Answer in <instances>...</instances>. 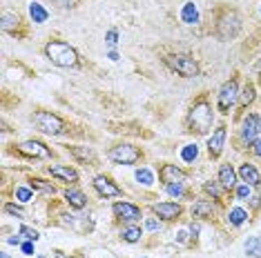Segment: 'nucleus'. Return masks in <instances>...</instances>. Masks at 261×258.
Masks as SVG:
<instances>
[{
	"mask_svg": "<svg viewBox=\"0 0 261 258\" xmlns=\"http://www.w3.org/2000/svg\"><path fill=\"white\" fill-rule=\"evenodd\" d=\"M212 118H215V114H212L210 103H208L206 98L197 100V103L192 105V109H190V116H188L190 131L192 133H208L212 127Z\"/></svg>",
	"mask_w": 261,
	"mask_h": 258,
	"instance_id": "1",
	"label": "nucleus"
},
{
	"mask_svg": "<svg viewBox=\"0 0 261 258\" xmlns=\"http://www.w3.org/2000/svg\"><path fill=\"white\" fill-rule=\"evenodd\" d=\"M45 54L51 63L58 65V67H76L78 65V54H76V49L63 40H51L49 45L45 47Z\"/></svg>",
	"mask_w": 261,
	"mask_h": 258,
	"instance_id": "2",
	"label": "nucleus"
},
{
	"mask_svg": "<svg viewBox=\"0 0 261 258\" xmlns=\"http://www.w3.org/2000/svg\"><path fill=\"white\" fill-rule=\"evenodd\" d=\"M165 65H168L172 71H177V74L186 76V78H194V76H199V65H197V60H194L192 56L170 54V56H165Z\"/></svg>",
	"mask_w": 261,
	"mask_h": 258,
	"instance_id": "3",
	"label": "nucleus"
},
{
	"mask_svg": "<svg viewBox=\"0 0 261 258\" xmlns=\"http://www.w3.org/2000/svg\"><path fill=\"white\" fill-rule=\"evenodd\" d=\"M31 121L38 127V131H42V133H54L56 136V133H60L65 129V123L51 112H36L31 116Z\"/></svg>",
	"mask_w": 261,
	"mask_h": 258,
	"instance_id": "4",
	"label": "nucleus"
},
{
	"mask_svg": "<svg viewBox=\"0 0 261 258\" xmlns=\"http://www.w3.org/2000/svg\"><path fill=\"white\" fill-rule=\"evenodd\" d=\"M107 158L116 165H134V162L141 160V151L134 145H116L110 149Z\"/></svg>",
	"mask_w": 261,
	"mask_h": 258,
	"instance_id": "5",
	"label": "nucleus"
},
{
	"mask_svg": "<svg viewBox=\"0 0 261 258\" xmlns=\"http://www.w3.org/2000/svg\"><path fill=\"white\" fill-rule=\"evenodd\" d=\"M237 98H239V87H237V80H228L224 83V87L219 89V112L221 114H230V109L235 107Z\"/></svg>",
	"mask_w": 261,
	"mask_h": 258,
	"instance_id": "6",
	"label": "nucleus"
},
{
	"mask_svg": "<svg viewBox=\"0 0 261 258\" xmlns=\"http://www.w3.org/2000/svg\"><path fill=\"white\" fill-rule=\"evenodd\" d=\"M239 27H241V18L237 16L235 11H230V13H226V16L219 20L217 33H219V38L228 40V38H235L237 33H239Z\"/></svg>",
	"mask_w": 261,
	"mask_h": 258,
	"instance_id": "7",
	"label": "nucleus"
},
{
	"mask_svg": "<svg viewBox=\"0 0 261 258\" xmlns=\"http://www.w3.org/2000/svg\"><path fill=\"white\" fill-rule=\"evenodd\" d=\"M259 127H261V121L257 114H250L248 118H244V123H241V140L255 142V136L259 133Z\"/></svg>",
	"mask_w": 261,
	"mask_h": 258,
	"instance_id": "8",
	"label": "nucleus"
},
{
	"mask_svg": "<svg viewBox=\"0 0 261 258\" xmlns=\"http://www.w3.org/2000/svg\"><path fill=\"white\" fill-rule=\"evenodd\" d=\"M152 212L163 221H177L181 216V205L179 203H156L152 205Z\"/></svg>",
	"mask_w": 261,
	"mask_h": 258,
	"instance_id": "9",
	"label": "nucleus"
},
{
	"mask_svg": "<svg viewBox=\"0 0 261 258\" xmlns=\"http://www.w3.org/2000/svg\"><path fill=\"white\" fill-rule=\"evenodd\" d=\"M159 178L163 180V185H174V183H183L186 185L188 176L181 169H177V165H163L159 169Z\"/></svg>",
	"mask_w": 261,
	"mask_h": 258,
	"instance_id": "10",
	"label": "nucleus"
},
{
	"mask_svg": "<svg viewBox=\"0 0 261 258\" xmlns=\"http://www.w3.org/2000/svg\"><path fill=\"white\" fill-rule=\"evenodd\" d=\"M18 149H20L22 154H27V156H34V158H49V156H51V151L47 149L42 142H38V140H25V142H20V145H18Z\"/></svg>",
	"mask_w": 261,
	"mask_h": 258,
	"instance_id": "11",
	"label": "nucleus"
},
{
	"mask_svg": "<svg viewBox=\"0 0 261 258\" xmlns=\"http://www.w3.org/2000/svg\"><path fill=\"white\" fill-rule=\"evenodd\" d=\"M224 142H226V127H217L215 133L210 136V140H208V151H210L212 158H219L221 151H224Z\"/></svg>",
	"mask_w": 261,
	"mask_h": 258,
	"instance_id": "12",
	"label": "nucleus"
},
{
	"mask_svg": "<svg viewBox=\"0 0 261 258\" xmlns=\"http://www.w3.org/2000/svg\"><path fill=\"white\" fill-rule=\"evenodd\" d=\"M94 189H96L101 196H105V198H112V196H121L123 194L121 187H116L107 176H96V178H94Z\"/></svg>",
	"mask_w": 261,
	"mask_h": 258,
	"instance_id": "13",
	"label": "nucleus"
},
{
	"mask_svg": "<svg viewBox=\"0 0 261 258\" xmlns=\"http://www.w3.org/2000/svg\"><path fill=\"white\" fill-rule=\"evenodd\" d=\"M114 214H116V218H123V221H127V223L139 221L141 218V209L130 203H116L114 205Z\"/></svg>",
	"mask_w": 261,
	"mask_h": 258,
	"instance_id": "14",
	"label": "nucleus"
},
{
	"mask_svg": "<svg viewBox=\"0 0 261 258\" xmlns=\"http://www.w3.org/2000/svg\"><path fill=\"white\" fill-rule=\"evenodd\" d=\"M47 171H49L54 178H60V180H65V183H78L76 169H72V167H67V165H51Z\"/></svg>",
	"mask_w": 261,
	"mask_h": 258,
	"instance_id": "15",
	"label": "nucleus"
},
{
	"mask_svg": "<svg viewBox=\"0 0 261 258\" xmlns=\"http://www.w3.org/2000/svg\"><path fill=\"white\" fill-rule=\"evenodd\" d=\"M239 176H241V180H244L246 185H250V187H257V185L261 183V176H259L257 167L250 165V162H246V165L239 167Z\"/></svg>",
	"mask_w": 261,
	"mask_h": 258,
	"instance_id": "16",
	"label": "nucleus"
},
{
	"mask_svg": "<svg viewBox=\"0 0 261 258\" xmlns=\"http://www.w3.org/2000/svg\"><path fill=\"white\" fill-rule=\"evenodd\" d=\"M219 183H221V187L224 189H235V185H237V174H235V169H232L230 165H221V169H219Z\"/></svg>",
	"mask_w": 261,
	"mask_h": 258,
	"instance_id": "17",
	"label": "nucleus"
},
{
	"mask_svg": "<svg viewBox=\"0 0 261 258\" xmlns=\"http://www.w3.org/2000/svg\"><path fill=\"white\" fill-rule=\"evenodd\" d=\"M69 154L74 156L76 160H80V162H85V165H94L96 162V156H94V151L92 149H87V147H69Z\"/></svg>",
	"mask_w": 261,
	"mask_h": 258,
	"instance_id": "18",
	"label": "nucleus"
},
{
	"mask_svg": "<svg viewBox=\"0 0 261 258\" xmlns=\"http://www.w3.org/2000/svg\"><path fill=\"white\" fill-rule=\"evenodd\" d=\"M215 207H212L210 200H199V203L192 205V216L194 218H210Z\"/></svg>",
	"mask_w": 261,
	"mask_h": 258,
	"instance_id": "19",
	"label": "nucleus"
},
{
	"mask_svg": "<svg viewBox=\"0 0 261 258\" xmlns=\"http://www.w3.org/2000/svg\"><path fill=\"white\" fill-rule=\"evenodd\" d=\"M181 18H183V22H186V25H197V22H199V9H197V4H194V2H186V4H183Z\"/></svg>",
	"mask_w": 261,
	"mask_h": 258,
	"instance_id": "20",
	"label": "nucleus"
},
{
	"mask_svg": "<svg viewBox=\"0 0 261 258\" xmlns=\"http://www.w3.org/2000/svg\"><path fill=\"white\" fill-rule=\"evenodd\" d=\"M65 200H67L72 207H76V209H83L85 207V196L78 192V189H67L65 192Z\"/></svg>",
	"mask_w": 261,
	"mask_h": 258,
	"instance_id": "21",
	"label": "nucleus"
},
{
	"mask_svg": "<svg viewBox=\"0 0 261 258\" xmlns=\"http://www.w3.org/2000/svg\"><path fill=\"white\" fill-rule=\"evenodd\" d=\"M29 13H31V20L38 22V25L47 22V18H49V13H47L45 9H42L40 4H36V2H31V4H29Z\"/></svg>",
	"mask_w": 261,
	"mask_h": 258,
	"instance_id": "22",
	"label": "nucleus"
},
{
	"mask_svg": "<svg viewBox=\"0 0 261 258\" xmlns=\"http://www.w3.org/2000/svg\"><path fill=\"white\" fill-rule=\"evenodd\" d=\"M246 252L253 258H261V236H253L246 243Z\"/></svg>",
	"mask_w": 261,
	"mask_h": 258,
	"instance_id": "23",
	"label": "nucleus"
},
{
	"mask_svg": "<svg viewBox=\"0 0 261 258\" xmlns=\"http://www.w3.org/2000/svg\"><path fill=\"white\" fill-rule=\"evenodd\" d=\"M246 218H248V214H246L244 209H239V207L232 209V212L228 214V223H230V225H241Z\"/></svg>",
	"mask_w": 261,
	"mask_h": 258,
	"instance_id": "24",
	"label": "nucleus"
},
{
	"mask_svg": "<svg viewBox=\"0 0 261 258\" xmlns=\"http://www.w3.org/2000/svg\"><path fill=\"white\" fill-rule=\"evenodd\" d=\"M121 238L123 241H127V243H136L141 238V229L139 227H125L121 232Z\"/></svg>",
	"mask_w": 261,
	"mask_h": 258,
	"instance_id": "25",
	"label": "nucleus"
},
{
	"mask_svg": "<svg viewBox=\"0 0 261 258\" xmlns=\"http://www.w3.org/2000/svg\"><path fill=\"white\" fill-rule=\"evenodd\" d=\"M165 192L174 198H183L186 196V185L183 183H174V185H165Z\"/></svg>",
	"mask_w": 261,
	"mask_h": 258,
	"instance_id": "26",
	"label": "nucleus"
},
{
	"mask_svg": "<svg viewBox=\"0 0 261 258\" xmlns=\"http://www.w3.org/2000/svg\"><path fill=\"white\" fill-rule=\"evenodd\" d=\"M31 189H38V192H45V194H54V192H56L54 185L45 183V180H40V178H34V180H31Z\"/></svg>",
	"mask_w": 261,
	"mask_h": 258,
	"instance_id": "27",
	"label": "nucleus"
},
{
	"mask_svg": "<svg viewBox=\"0 0 261 258\" xmlns=\"http://www.w3.org/2000/svg\"><path fill=\"white\" fill-rule=\"evenodd\" d=\"M253 100H255V87L248 83L246 85V89H244V94H241V107H248Z\"/></svg>",
	"mask_w": 261,
	"mask_h": 258,
	"instance_id": "28",
	"label": "nucleus"
},
{
	"mask_svg": "<svg viewBox=\"0 0 261 258\" xmlns=\"http://www.w3.org/2000/svg\"><path fill=\"white\" fill-rule=\"evenodd\" d=\"M203 189H206V194H210L215 200H221V183H206Z\"/></svg>",
	"mask_w": 261,
	"mask_h": 258,
	"instance_id": "29",
	"label": "nucleus"
},
{
	"mask_svg": "<svg viewBox=\"0 0 261 258\" xmlns=\"http://www.w3.org/2000/svg\"><path fill=\"white\" fill-rule=\"evenodd\" d=\"M181 156H183V160H186V162H192L199 156L197 145H186V147H183V151H181Z\"/></svg>",
	"mask_w": 261,
	"mask_h": 258,
	"instance_id": "30",
	"label": "nucleus"
},
{
	"mask_svg": "<svg viewBox=\"0 0 261 258\" xmlns=\"http://www.w3.org/2000/svg\"><path fill=\"white\" fill-rule=\"evenodd\" d=\"M13 25H18V16H11V13L4 11V13H2V29H4V31H11Z\"/></svg>",
	"mask_w": 261,
	"mask_h": 258,
	"instance_id": "31",
	"label": "nucleus"
},
{
	"mask_svg": "<svg viewBox=\"0 0 261 258\" xmlns=\"http://www.w3.org/2000/svg\"><path fill=\"white\" fill-rule=\"evenodd\" d=\"M136 180L139 183H143V185H152V171L150 169H136Z\"/></svg>",
	"mask_w": 261,
	"mask_h": 258,
	"instance_id": "32",
	"label": "nucleus"
},
{
	"mask_svg": "<svg viewBox=\"0 0 261 258\" xmlns=\"http://www.w3.org/2000/svg\"><path fill=\"white\" fill-rule=\"evenodd\" d=\"M250 194H253V189H250V185H239V187H237V198L239 200H248L250 198Z\"/></svg>",
	"mask_w": 261,
	"mask_h": 258,
	"instance_id": "33",
	"label": "nucleus"
},
{
	"mask_svg": "<svg viewBox=\"0 0 261 258\" xmlns=\"http://www.w3.org/2000/svg\"><path fill=\"white\" fill-rule=\"evenodd\" d=\"M18 234H20V236H25L27 241H38V232H36V229H31V227H27V225H22Z\"/></svg>",
	"mask_w": 261,
	"mask_h": 258,
	"instance_id": "34",
	"label": "nucleus"
},
{
	"mask_svg": "<svg viewBox=\"0 0 261 258\" xmlns=\"http://www.w3.org/2000/svg\"><path fill=\"white\" fill-rule=\"evenodd\" d=\"M16 198L20 200V203H29L31 200V189H25V187L16 189Z\"/></svg>",
	"mask_w": 261,
	"mask_h": 258,
	"instance_id": "35",
	"label": "nucleus"
},
{
	"mask_svg": "<svg viewBox=\"0 0 261 258\" xmlns=\"http://www.w3.org/2000/svg\"><path fill=\"white\" fill-rule=\"evenodd\" d=\"M105 38H107V45H112V47H114V45L118 42V31H116V29H110Z\"/></svg>",
	"mask_w": 261,
	"mask_h": 258,
	"instance_id": "36",
	"label": "nucleus"
},
{
	"mask_svg": "<svg viewBox=\"0 0 261 258\" xmlns=\"http://www.w3.org/2000/svg\"><path fill=\"white\" fill-rule=\"evenodd\" d=\"M4 212L13 214V216H22V209H20V207H16V205H4Z\"/></svg>",
	"mask_w": 261,
	"mask_h": 258,
	"instance_id": "37",
	"label": "nucleus"
},
{
	"mask_svg": "<svg viewBox=\"0 0 261 258\" xmlns=\"http://www.w3.org/2000/svg\"><path fill=\"white\" fill-rule=\"evenodd\" d=\"M145 227H148V229H150V232H159V227H161V225H159V223H156V221H154V218H150V221H148V223H145Z\"/></svg>",
	"mask_w": 261,
	"mask_h": 258,
	"instance_id": "38",
	"label": "nucleus"
},
{
	"mask_svg": "<svg viewBox=\"0 0 261 258\" xmlns=\"http://www.w3.org/2000/svg\"><path fill=\"white\" fill-rule=\"evenodd\" d=\"M22 254L31 256V254H34V245H31V243H22Z\"/></svg>",
	"mask_w": 261,
	"mask_h": 258,
	"instance_id": "39",
	"label": "nucleus"
},
{
	"mask_svg": "<svg viewBox=\"0 0 261 258\" xmlns=\"http://www.w3.org/2000/svg\"><path fill=\"white\" fill-rule=\"evenodd\" d=\"M253 151H255L257 156H261V140H255V142H253Z\"/></svg>",
	"mask_w": 261,
	"mask_h": 258,
	"instance_id": "40",
	"label": "nucleus"
},
{
	"mask_svg": "<svg viewBox=\"0 0 261 258\" xmlns=\"http://www.w3.org/2000/svg\"><path fill=\"white\" fill-rule=\"evenodd\" d=\"M51 2L60 4V7H69V4H72V0H51Z\"/></svg>",
	"mask_w": 261,
	"mask_h": 258,
	"instance_id": "41",
	"label": "nucleus"
},
{
	"mask_svg": "<svg viewBox=\"0 0 261 258\" xmlns=\"http://www.w3.org/2000/svg\"><path fill=\"white\" fill-rule=\"evenodd\" d=\"M257 69H259V71H261V60H259V65H257Z\"/></svg>",
	"mask_w": 261,
	"mask_h": 258,
	"instance_id": "42",
	"label": "nucleus"
},
{
	"mask_svg": "<svg viewBox=\"0 0 261 258\" xmlns=\"http://www.w3.org/2000/svg\"><path fill=\"white\" fill-rule=\"evenodd\" d=\"M259 131H261V127H259Z\"/></svg>",
	"mask_w": 261,
	"mask_h": 258,
	"instance_id": "43",
	"label": "nucleus"
}]
</instances>
